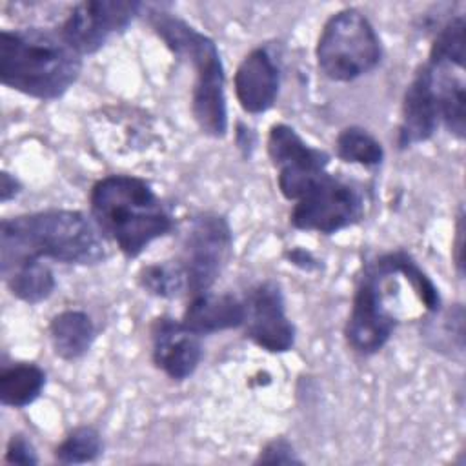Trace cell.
I'll list each match as a JSON object with an SVG mask.
<instances>
[{"instance_id":"11","label":"cell","mask_w":466,"mask_h":466,"mask_svg":"<svg viewBox=\"0 0 466 466\" xmlns=\"http://www.w3.org/2000/svg\"><path fill=\"white\" fill-rule=\"evenodd\" d=\"M248 337L266 351L284 353L295 342V328L286 315L280 286L273 280L257 284L244 302Z\"/></svg>"},{"instance_id":"4","label":"cell","mask_w":466,"mask_h":466,"mask_svg":"<svg viewBox=\"0 0 466 466\" xmlns=\"http://www.w3.org/2000/svg\"><path fill=\"white\" fill-rule=\"evenodd\" d=\"M89 206L96 228L129 258L138 257L173 228L153 187L133 175H109L95 182Z\"/></svg>"},{"instance_id":"3","label":"cell","mask_w":466,"mask_h":466,"mask_svg":"<svg viewBox=\"0 0 466 466\" xmlns=\"http://www.w3.org/2000/svg\"><path fill=\"white\" fill-rule=\"evenodd\" d=\"M82 71V55L62 36L40 27L0 33V80L38 100L62 96Z\"/></svg>"},{"instance_id":"8","label":"cell","mask_w":466,"mask_h":466,"mask_svg":"<svg viewBox=\"0 0 466 466\" xmlns=\"http://www.w3.org/2000/svg\"><path fill=\"white\" fill-rule=\"evenodd\" d=\"M291 211V224L302 231L337 233L360 220L364 204L360 193L348 182L326 173L299 200Z\"/></svg>"},{"instance_id":"9","label":"cell","mask_w":466,"mask_h":466,"mask_svg":"<svg viewBox=\"0 0 466 466\" xmlns=\"http://www.w3.org/2000/svg\"><path fill=\"white\" fill-rule=\"evenodd\" d=\"M268 155L277 169L280 193L288 200H299L320 177L326 175L329 155L302 140L286 124L271 126L268 133Z\"/></svg>"},{"instance_id":"17","label":"cell","mask_w":466,"mask_h":466,"mask_svg":"<svg viewBox=\"0 0 466 466\" xmlns=\"http://www.w3.org/2000/svg\"><path fill=\"white\" fill-rule=\"evenodd\" d=\"M46 386V373L36 364L20 362L0 373V402L24 408L38 399Z\"/></svg>"},{"instance_id":"24","label":"cell","mask_w":466,"mask_h":466,"mask_svg":"<svg viewBox=\"0 0 466 466\" xmlns=\"http://www.w3.org/2000/svg\"><path fill=\"white\" fill-rule=\"evenodd\" d=\"M257 462H277V464H286V462H300L299 457L293 453V446L286 439H273L264 446L260 451Z\"/></svg>"},{"instance_id":"7","label":"cell","mask_w":466,"mask_h":466,"mask_svg":"<svg viewBox=\"0 0 466 466\" xmlns=\"http://www.w3.org/2000/svg\"><path fill=\"white\" fill-rule=\"evenodd\" d=\"M231 244V229L222 215L202 213L191 220L178 260L191 297L209 291L229 257Z\"/></svg>"},{"instance_id":"23","label":"cell","mask_w":466,"mask_h":466,"mask_svg":"<svg viewBox=\"0 0 466 466\" xmlns=\"http://www.w3.org/2000/svg\"><path fill=\"white\" fill-rule=\"evenodd\" d=\"M5 462L9 464H24V466H31L36 464V453L31 446V442L24 437V435H13L7 442L5 448Z\"/></svg>"},{"instance_id":"6","label":"cell","mask_w":466,"mask_h":466,"mask_svg":"<svg viewBox=\"0 0 466 466\" xmlns=\"http://www.w3.org/2000/svg\"><path fill=\"white\" fill-rule=\"evenodd\" d=\"M319 69L335 82H351L375 69L382 56L379 35L357 9L333 13L315 49Z\"/></svg>"},{"instance_id":"19","label":"cell","mask_w":466,"mask_h":466,"mask_svg":"<svg viewBox=\"0 0 466 466\" xmlns=\"http://www.w3.org/2000/svg\"><path fill=\"white\" fill-rule=\"evenodd\" d=\"M337 157L348 164H359L364 167L379 166L384 158L380 142L362 127L350 126L342 129L335 140Z\"/></svg>"},{"instance_id":"21","label":"cell","mask_w":466,"mask_h":466,"mask_svg":"<svg viewBox=\"0 0 466 466\" xmlns=\"http://www.w3.org/2000/svg\"><path fill=\"white\" fill-rule=\"evenodd\" d=\"M102 453L100 433L93 426H78L56 446L55 457L62 464H84Z\"/></svg>"},{"instance_id":"20","label":"cell","mask_w":466,"mask_h":466,"mask_svg":"<svg viewBox=\"0 0 466 466\" xmlns=\"http://www.w3.org/2000/svg\"><path fill=\"white\" fill-rule=\"evenodd\" d=\"M138 280L146 291L155 297L173 299L187 289L184 269L178 262H158L144 266Z\"/></svg>"},{"instance_id":"12","label":"cell","mask_w":466,"mask_h":466,"mask_svg":"<svg viewBox=\"0 0 466 466\" xmlns=\"http://www.w3.org/2000/svg\"><path fill=\"white\" fill-rule=\"evenodd\" d=\"M151 342L155 366L175 380L193 375L202 359L200 335L171 317H160L153 322Z\"/></svg>"},{"instance_id":"16","label":"cell","mask_w":466,"mask_h":466,"mask_svg":"<svg viewBox=\"0 0 466 466\" xmlns=\"http://www.w3.org/2000/svg\"><path fill=\"white\" fill-rule=\"evenodd\" d=\"M49 339L58 357L75 360L82 357L95 339V326L87 313L78 309L60 311L51 319Z\"/></svg>"},{"instance_id":"25","label":"cell","mask_w":466,"mask_h":466,"mask_svg":"<svg viewBox=\"0 0 466 466\" xmlns=\"http://www.w3.org/2000/svg\"><path fill=\"white\" fill-rule=\"evenodd\" d=\"M20 193V182L7 171H2L0 175V200L7 202L15 198Z\"/></svg>"},{"instance_id":"22","label":"cell","mask_w":466,"mask_h":466,"mask_svg":"<svg viewBox=\"0 0 466 466\" xmlns=\"http://www.w3.org/2000/svg\"><path fill=\"white\" fill-rule=\"evenodd\" d=\"M428 62L451 64L457 67L464 66V18L455 16L442 25L437 33Z\"/></svg>"},{"instance_id":"2","label":"cell","mask_w":466,"mask_h":466,"mask_svg":"<svg viewBox=\"0 0 466 466\" xmlns=\"http://www.w3.org/2000/svg\"><path fill=\"white\" fill-rule=\"evenodd\" d=\"M431 280L404 251L384 253L364 266L344 328L348 344L360 355L384 348L402 319L400 291Z\"/></svg>"},{"instance_id":"10","label":"cell","mask_w":466,"mask_h":466,"mask_svg":"<svg viewBox=\"0 0 466 466\" xmlns=\"http://www.w3.org/2000/svg\"><path fill=\"white\" fill-rule=\"evenodd\" d=\"M144 7L142 2L86 0L73 7L60 33L80 55H93L113 35L124 31Z\"/></svg>"},{"instance_id":"13","label":"cell","mask_w":466,"mask_h":466,"mask_svg":"<svg viewBox=\"0 0 466 466\" xmlns=\"http://www.w3.org/2000/svg\"><path fill=\"white\" fill-rule=\"evenodd\" d=\"M441 122V107L437 89L433 86V78L430 69L420 66V69L411 78L400 111L399 124V147H410L420 144L433 137Z\"/></svg>"},{"instance_id":"18","label":"cell","mask_w":466,"mask_h":466,"mask_svg":"<svg viewBox=\"0 0 466 466\" xmlns=\"http://www.w3.org/2000/svg\"><path fill=\"white\" fill-rule=\"evenodd\" d=\"M2 277L9 291L27 304H38L46 300L55 289L53 271L40 260L15 266Z\"/></svg>"},{"instance_id":"14","label":"cell","mask_w":466,"mask_h":466,"mask_svg":"<svg viewBox=\"0 0 466 466\" xmlns=\"http://www.w3.org/2000/svg\"><path fill=\"white\" fill-rule=\"evenodd\" d=\"M280 75L271 55L257 47L242 58L237 67L233 86L240 107L246 113L258 115L268 111L279 95Z\"/></svg>"},{"instance_id":"5","label":"cell","mask_w":466,"mask_h":466,"mask_svg":"<svg viewBox=\"0 0 466 466\" xmlns=\"http://www.w3.org/2000/svg\"><path fill=\"white\" fill-rule=\"evenodd\" d=\"M149 25L162 42L195 71L191 111L202 133L222 138L228 131L224 67L217 44L173 13L151 9Z\"/></svg>"},{"instance_id":"1","label":"cell","mask_w":466,"mask_h":466,"mask_svg":"<svg viewBox=\"0 0 466 466\" xmlns=\"http://www.w3.org/2000/svg\"><path fill=\"white\" fill-rule=\"evenodd\" d=\"M42 258L93 266L106 258V248L95 226L80 211L49 209L2 220V275L15 266Z\"/></svg>"},{"instance_id":"15","label":"cell","mask_w":466,"mask_h":466,"mask_svg":"<svg viewBox=\"0 0 466 466\" xmlns=\"http://www.w3.org/2000/svg\"><path fill=\"white\" fill-rule=\"evenodd\" d=\"M182 324L197 335L238 328L244 324V302L229 293L204 291L193 295L184 311Z\"/></svg>"}]
</instances>
